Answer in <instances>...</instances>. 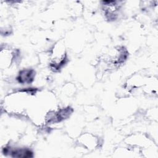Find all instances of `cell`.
Masks as SVG:
<instances>
[{
	"instance_id": "1",
	"label": "cell",
	"mask_w": 158,
	"mask_h": 158,
	"mask_svg": "<svg viewBox=\"0 0 158 158\" xmlns=\"http://www.w3.org/2000/svg\"><path fill=\"white\" fill-rule=\"evenodd\" d=\"M35 89H20L6 96L2 103L4 112L9 114L22 115L28 110L35 94Z\"/></svg>"
},
{
	"instance_id": "4",
	"label": "cell",
	"mask_w": 158,
	"mask_h": 158,
	"mask_svg": "<svg viewBox=\"0 0 158 158\" xmlns=\"http://www.w3.org/2000/svg\"><path fill=\"white\" fill-rule=\"evenodd\" d=\"M81 144L88 149H94L98 144V139L90 134H85L79 139Z\"/></svg>"
},
{
	"instance_id": "2",
	"label": "cell",
	"mask_w": 158,
	"mask_h": 158,
	"mask_svg": "<svg viewBox=\"0 0 158 158\" xmlns=\"http://www.w3.org/2000/svg\"><path fill=\"white\" fill-rule=\"evenodd\" d=\"M67 60V54L64 46L59 42L56 44L51 52L50 58V67L54 71L60 70L66 64Z\"/></svg>"
},
{
	"instance_id": "5",
	"label": "cell",
	"mask_w": 158,
	"mask_h": 158,
	"mask_svg": "<svg viewBox=\"0 0 158 158\" xmlns=\"http://www.w3.org/2000/svg\"><path fill=\"white\" fill-rule=\"evenodd\" d=\"M35 76V72L33 70H23L19 72L17 80L20 83H30Z\"/></svg>"
},
{
	"instance_id": "3",
	"label": "cell",
	"mask_w": 158,
	"mask_h": 158,
	"mask_svg": "<svg viewBox=\"0 0 158 158\" xmlns=\"http://www.w3.org/2000/svg\"><path fill=\"white\" fill-rule=\"evenodd\" d=\"M16 53L10 49H1L0 55V64L2 69H8L16 58Z\"/></svg>"
}]
</instances>
